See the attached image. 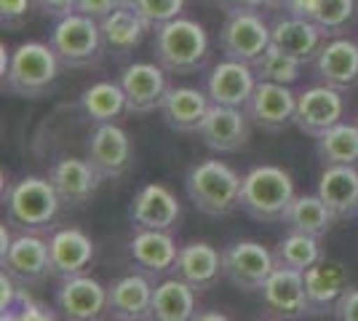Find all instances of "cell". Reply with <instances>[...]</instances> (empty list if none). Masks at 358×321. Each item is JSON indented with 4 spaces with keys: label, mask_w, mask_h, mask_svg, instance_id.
I'll return each instance as SVG.
<instances>
[{
    "label": "cell",
    "mask_w": 358,
    "mask_h": 321,
    "mask_svg": "<svg viewBox=\"0 0 358 321\" xmlns=\"http://www.w3.org/2000/svg\"><path fill=\"white\" fill-rule=\"evenodd\" d=\"M193 321H233V319L220 313V311H201V313H195Z\"/></svg>",
    "instance_id": "obj_45"
},
{
    "label": "cell",
    "mask_w": 358,
    "mask_h": 321,
    "mask_svg": "<svg viewBox=\"0 0 358 321\" xmlns=\"http://www.w3.org/2000/svg\"><path fill=\"white\" fill-rule=\"evenodd\" d=\"M62 62L51 43L24 41L11 51L8 70L3 73V89L11 97L41 99L54 89Z\"/></svg>",
    "instance_id": "obj_4"
},
{
    "label": "cell",
    "mask_w": 358,
    "mask_h": 321,
    "mask_svg": "<svg viewBox=\"0 0 358 321\" xmlns=\"http://www.w3.org/2000/svg\"><path fill=\"white\" fill-rule=\"evenodd\" d=\"M182 217L177 196L161 183H150L139 187L129 204V220L134 228L145 230H174Z\"/></svg>",
    "instance_id": "obj_16"
},
{
    "label": "cell",
    "mask_w": 358,
    "mask_h": 321,
    "mask_svg": "<svg viewBox=\"0 0 358 321\" xmlns=\"http://www.w3.org/2000/svg\"><path fill=\"white\" fill-rule=\"evenodd\" d=\"M86 158L102 174V180L123 177L134 161V145L129 131L118 123H96L86 142Z\"/></svg>",
    "instance_id": "obj_9"
},
{
    "label": "cell",
    "mask_w": 358,
    "mask_h": 321,
    "mask_svg": "<svg viewBox=\"0 0 358 321\" xmlns=\"http://www.w3.org/2000/svg\"><path fill=\"white\" fill-rule=\"evenodd\" d=\"M315 153L324 166H358V123L331 126L315 139Z\"/></svg>",
    "instance_id": "obj_34"
},
{
    "label": "cell",
    "mask_w": 358,
    "mask_h": 321,
    "mask_svg": "<svg viewBox=\"0 0 358 321\" xmlns=\"http://www.w3.org/2000/svg\"><path fill=\"white\" fill-rule=\"evenodd\" d=\"M211 99L206 92L195 89V86H171L166 94L161 115L164 123L171 131L179 134H198L203 118L209 115Z\"/></svg>",
    "instance_id": "obj_26"
},
{
    "label": "cell",
    "mask_w": 358,
    "mask_h": 321,
    "mask_svg": "<svg viewBox=\"0 0 358 321\" xmlns=\"http://www.w3.org/2000/svg\"><path fill=\"white\" fill-rule=\"evenodd\" d=\"M241 177L236 169L217 158L198 161L185 174V193L195 209L206 217H227L238 209Z\"/></svg>",
    "instance_id": "obj_3"
},
{
    "label": "cell",
    "mask_w": 358,
    "mask_h": 321,
    "mask_svg": "<svg viewBox=\"0 0 358 321\" xmlns=\"http://www.w3.org/2000/svg\"><path fill=\"white\" fill-rule=\"evenodd\" d=\"M110 321H123V319H110Z\"/></svg>",
    "instance_id": "obj_48"
},
{
    "label": "cell",
    "mask_w": 358,
    "mask_h": 321,
    "mask_svg": "<svg viewBox=\"0 0 358 321\" xmlns=\"http://www.w3.org/2000/svg\"><path fill=\"white\" fill-rule=\"evenodd\" d=\"M195 313V290L187 281L171 276L155 284L150 321H193Z\"/></svg>",
    "instance_id": "obj_30"
},
{
    "label": "cell",
    "mask_w": 358,
    "mask_h": 321,
    "mask_svg": "<svg viewBox=\"0 0 358 321\" xmlns=\"http://www.w3.org/2000/svg\"><path fill=\"white\" fill-rule=\"evenodd\" d=\"M252 126L243 107H224L211 105L209 115L203 118L198 129V139L209 148L211 153L230 155L238 153L252 139Z\"/></svg>",
    "instance_id": "obj_12"
},
{
    "label": "cell",
    "mask_w": 358,
    "mask_h": 321,
    "mask_svg": "<svg viewBox=\"0 0 358 321\" xmlns=\"http://www.w3.org/2000/svg\"><path fill=\"white\" fill-rule=\"evenodd\" d=\"M3 271L14 276L19 284L35 287L51 273V257H48V241L41 233H19L14 236L11 249L0 257Z\"/></svg>",
    "instance_id": "obj_17"
},
{
    "label": "cell",
    "mask_w": 358,
    "mask_h": 321,
    "mask_svg": "<svg viewBox=\"0 0 358 321\" xmlns=\"http://www.w3.org/2000/svg\"><path fill=\"white\" fill-rule=\"evenodd\" d=\"M30 303L32 297L27 287L3 271L0 273V321H16Z\"/></svg>",
    "instance_id": "obj_38"
},
{
    "label": "cell",
    "mask_w": 358,
    "mask_h": 321,
    "mask_svg": "<svg viewBox=\"0 0 358 321\" xmlns=\"http://www.w3.org/2000/svg\"><path fill=\"white\" fill-rule=\"evenodd\" d=\"M294 199H297V190H294L292 174L281 166L262 164L243 174L238 209L257 222L275 225L286 220Z\"/></svg>",
    "instance_id": "obj_1"
},
{
    "label": "cell",
    "mask_w": 358,
    "mask_h": 321,
    "mask_svg": "<svg viewBox=\"0 0 358 321\" xmlns=\"http://www.w3.org/2000/svg\"><path fill=\"white\" fill-rule=\"evenodd\" d=\"M254 67V76L257 80H270V83H284V86H292V83H297L299 76H302V62L294 59V57H289L284 54L278 46H273L259 57V59L252 64Z\"/></svg>",
    "instance_id": "obj_36"
},
{
    "label": "cell",
    "mask_w": 358,
    "mask_h": 321,
    "mask_svg": "<svg viewBox=\"0 0 358 321\" xmlns=\"http://www.w3.org/2000/svg\"><path fill=\"white\" fill-rule=\"evenodd\" d=\"M80 107L94 123H118L120 115L129 113L126 94L118 80H96L86 86L80 94Z\"/></svg>",
    "instance_id": "obj_33"
},
{
    "label": "cell",
    "mask_w": 358,
    "mask_h": 321,
    "mask_svg": "<svg viewBox=\"0 0 358 321\" xmlns=\"http://www.w3.org/2000/svg\"><path fill=\"white\" fill-rule=\"evenodd\" d=\"M334 222H337V217L318 193L297 196L284 220V225L292 233H305V236H313V238H324L329 230L334 228Z\"/></svg>",
    "instance_id": "obj_32"
},
{
    "label": "cell",
    "mask_w": 358,
    "mask_h": 321,
    "mask_svg": "<svg viewBox=\"0 0 358 321\" xmlns=\"http://www.w3.org/2000/svg\"><path fill=\"white\" fill-rule=\"evenodd\" d=\"M129 255L134 265L148 276H164L174 271L179 246L171 230H145L136 228L129 238Z\"/></svg>",
    "instance_id": "obj_25"
},
{
    "label": "cell",
    "mask_w": 358,
    "mask_h": 321,
    "mask_svg": "<svg viewBox=\"0 0 358 321\" xmlns=\"http://www.w3.org/2000/svg\"><path fill=\"white\" fill-rule=\"evenodd\" d=\"M345 115V97L340 89H331L327 83L310 86L297 94V113L294 126L302 134L318 139L324 131L343 121Z\"/></svg>",
    "instance_id": "obj_14"
},
{
    "label": "cell",
    "mask_w": 358,
    "mask_h": 321,
    "mask_svg": "<svg viewBox=\"0 0 358 321\" xmlns=\"http://www.w3.org/2000/svg\"><path fill=\"white\" fill-rule=\"evenodd\" d=\"M32 3L35 0H0V22H3V27H8V30L19 27L30 16Z\"/></svg>",
    "instance_id": "obj_39"
},
{
    "label": "cell",
    "mask_w": 358,
    "mask_h": 321,
    "mask_svg": "<svg viewBox=\"0 0 358 321\" xmlns=\"http://www.w3.org/2000/svg\"><path fill=\"white\" fill-rule=\"evenodd\" d=\"M16 321H57V316H54L45 306H41V303L32 300L30 306L22 311V316H19Z\"/></svg>",
    "instance_id": "obj_44"
},
{
    "label": "cell",
    "mask_w": 358,
    "mask_h": 321,
    "mask_svg": "<svg viewBox=\"0 0 358 321\" xmlns=\"http://www.w3.org/2000/svg\"><path fill=\"white\" fill-rule=\"evenodd\" d=\"M126 0H78V11L91 16V19H96V22H102L105 16H110Z\"/></svg>",
    "instance_id": "obj_41"
},
{
    "label": "cell",
    "mask_w": 358,
    "mask_h": 321,
    "mask_svg": "<svg viewBox=\"0 0 358 321\" xmlns=\"http://www.w3.org/2000/svg\"><path fill=\"white\" fill-rule=\"evenodd\" d=\"M243 110H246L249 121L257 129H262V131H284L286 126L294 123L297 94L292 92V86H284V83L259 80Z\"/></svg>",
    "instance_id": "obj_15"
},
{
    "label": "cell",
    "mask_w": 358,
    "mask_h": 321,
    "mask_svg": "<svg viewBox=\"0 0 358 321\" xmlns=\"http://www.w3.org/2000/svg\"><path fill=\"white\" fill-rule=\"evenodd\" d=\"M118 83L126 94L129 113H152L161 110L169 94V73L158 62H131L118 73Z\"/></svg>",
    "instance_id": "obj_11"
},
{
    "label": "cell",
    "mask_w": 358,
    "mask_h": 321,
    "mask_svg": "<svg viewBox=\"0 0 358 321\" xmlns=\"http://www.w3.org/2000/svg\"><path fill=\"white\" fill-rule=\"evenodd\" d=\"M286 14L302 16L334 38L350 24L356 14V0H286Z\"/></svg>",
    "instance_id": "obj_31"
},
{
    "label": "cell",
    "mask_w": 358,
    "mask_h": 321,
    "mask_svg": "<svg viewBox=\"0 0 358 321\" xmlns=\"http://www.w3.org/2000/svg\"><path fill=\"white\" fill-rule=\"evenodd\" d=\"M259 321H281V319H275V316H270V319H259Z\"/></svg>",
    "instance_id": "obj_47"
},
{
    "label": "cell",
    "mask_w": 358,
    "mask_h": 321,
    "mask_svg": "<svg viewBox=\"0 0 358 321\" xmlns=\"http://www.w3.org/2000/svg\"><path fill=\"white\" fill-rule=\"evenodd\" d=\"M318 241H321V238L305 236V233H292V230H289V236H284V238L275 244V249H273L275 265L305 273L308 268H313L315 262L324 257Z\"/></svg>",
    "instance_id": "obj_35"
},
{
    "label": "cell",
    "mask_w": 358,
    "mask_h": 321,
    "mask_svg": "<svg viewBox=\"0 0 358 321\" xmlns=\"http://www.w3.org/2000/svg\"><path fill=\"white\" fill-rule=\"evenodd\" d=\"M129 3L136 14L145 19L150 30H158V27H164V24L182 16L187 0H129Z\"/></svg>",
    "instance_id": "obj_37"
},
{
    "label": "cell",
    "mask_w": 358,
    "mask_h": 321,
    "mask_svg": "<svg viewBox=\"0 0 358 321\" xmlns=\"http://www.w3.org/2000/svg\"><path fill=\"white\" fill-rule=\"evenodd\" d=\"M48 43L57 51L62 64L75 67V70L96 64L105 54V41H102L99 22L80 14V11L54 19V27L48 32Z\"/></svg>",
    "instance_id": "obj_6"
},
{
    "label": "cell",
    "mask_w": 358,
    "mask_h": 321,
    "mask_svg": "<svg viewBox=\"0 0 358 321\" xmlns=\"http://www.w3.org/2000/svg\"><path fill=\"white\" fill-rule=\"evenodd\" d=\"M348 287H350V281H348V271L343 262L321 257L313 268H308L305 271V294H308L310 316H329Z\"/></svg>",
    "instance_id": "obj_24"
},
{
    "label": "cell",
    "mask_w": 358,
    "mask_h": 321,
    "mask_svg": "<svg viewBox=\"0 0 358 321\" xmlns=\"http://www.w3.org/2000/svg\"><path fill=\"white\" fill-rule=\"evenodd\" d=\"M270 38H273V46H278L284 54L299 59L302 64H310L327 43V32L294 14L278 16L270 24Z\"/></svg>",
    "instance_id": "obj_22"
},
{
    "label": "cell",
    "mask_w": 358,
    "mask_h": 321,
    "mask_svg": "<svg viewBox=\"0 0 358 321\" xmlns=\"http://www.w3.org/2000/svg\"><path fill=\"white\" fill-rule=\"evenodd\" d=\"M334 321H358V284H350L331 311Z\"/></svg>",
    "instance_id": "obj_40"
},
{
    "label": "cell",
    "mask_w": 358,
    "mask_h": 321,
    "mask_svg": "<svg viewBox=\"0 0 358 321\" xmlns=\"http://www.w3.org/2000/svg\"><path fill=\"white\" fill-rule=\"evenodd\" d=\"M209 32L201 22L179 16L155 30V62L169 76H193L209 59Z\"/></svg>",
    "instance_id": "obj_2"
},
{
    "label": "cell",
    "mask_w": 358,
    "mask_h": 321,
    "mask_svg": "<svg viewBox=\"0 0 358 321\" xmlns=\"http://www.w3.org/2000/svg\"><path fill=\"white\" fill-rule=\"evenodd\" d=\"M152 276L129 273L107 287V313L123 321H150L152 308Z\"/></svg>",
    "instance_id": "obj_20"
},
{
    "label": "cell",
    "mask_w": 358,
    "mask_h": 321,
    "mask_svg": "<svg viewBox=\"0 0 358 321\" xmlns=\"http://www.w3.org/2000/svg\"><path fill=\"white\" fill-rule=\"evenodd\" d=\"M257 83L259 80L254 76L252 64L224 57L222 62H217L211 67L209 78H206V94H209L211 105L246 107Z\"/></svg>",
    "instance_id": "obj_18"
},
{
    "label": "cell",
    "mask_w": 358,
    "mask_h": 321,
    "mask_svg": "<svg viewBox=\"0 0 358 321\" xmlns=\"http://www.w3.org/2000/svg\"><path fill=\"white\" fill-rule=\"evenodd\" d=\"M275 271V257L259 241H236L222 249V276L241 292H259Z\"/></svg>",
    "instance_id": "obj_7"
},
{
    "label": "cell",
    "mask_w": 358,
    "mask_h": 321,
    "mask_svg": "<svg viewBox=\"0 0 358 321\" xmlns=\"http://www.w3.org/2000/svg\"><path fill=\"white\" fill-rule=\"evenodd\" d=\"M315 78L331 89H353L358 83V41L334 35L313 59Z\"/></svg>",
    "instance_id": "obj_19"
},
{
    "label": "cell",
    "mask_w": 358,
    "mask_h": 321,
    "mask_svg": "<svg viewBox=\"0 0 358 321\" xmlns=\"http://www.w3.org/2000/svg\"><path fill=\"white\" fill-rule=\"evenodd\" d=\"M99 27H102L105 51L113 54V57H126V54H131V51L142 43L145 32L150 30L148 24H145V19L131 8L129 0H126L123 6H118L110 16H105V19L99 22Z\"/></svg>",
    "instance_id": "obj_29"
},
{
    "label": "cell",
    "mask_w": 358,
    "mask_h": 321,
    "mask_svg": "<svg viewBox=\"0 0 358 321\" xmlns=\"http://www.w3.org/2000/svg\"><path fill=\"white\" fill-rule=\"evenodd\" d=\"M48 180L57 187L62 204L67 206L89 204L96 196L99 185L105 183L102 174L89 164V158H62L51 166Z\"/></svg>",
    "instance_id": "obj_23"
},
{
    "label": "cell",
    "mask_w": 358,
    "mask_h": 321,
    "mask_svg": "<svg viewBox=\"0 0 358 321\" xmlns=\"http://www.w3.org/2000/svg\"><path fill=\"white\" fill-rule=\"evenodd\" d=\"M265 6H273V8H275V6H286V0H265Z\"/></svg>",
    "instance_id": "obj_46"
},
{
    "label": "cell",
    "mask_w": 358,
    "mask_h": 321,
    "mask_svg": "<svg viewBox=\"0 0 358 321\" xmlns=\"http://www.w3.org/2000/svg\"><path fill=\"white\" fill-rule=\"evenodd\" d=\"M174 276L187 281L195 292L211 290L222 276V255L206 241H190L179 246Z\"/></svg>",
    "instance_id": "obj_27"
},
{
    "label": "cell",
    "mask_w": 358,
    "mask_h": 321,
    "mask_svg": "<svg viewBox=\"0 0 358 321\" xmlns=\"http://www.w3.org/2000/svg\"><path fill=\"white\" fill-rule=\"evenodd\" d=\"M270 24L259 16V11L246 14H227L220 30V48L227 59H238L254 64L270 48Z\"/></svg>",
    "instance_id": "obj_8"
},
{
    "label": "cell",
    "mask_w": 358,
    "mask_h": 321,
    "mask_svg": "<svg viewBox=\"0 0 358 321\" xmlns=\"http://www.w3.org/2000/svg\"><path fill=\"white\" fill-rule=\"evenodd\" d=\"M54 306L64 321H102L107 313V287L89 273L62 278Z\"/></svg>",
    "instance_id": "obj_10"
},
{
    "label": "cell",
    "mask_w": 358,
    "mask_h": 321,
    "mask_svg": "<svg viewBox=\"0 0 358 321\" xmlns=\"http://www.w3.org/2000/svg\"><path fill=\"white\" fill-rule=\"evenodd\" d=\"M48 257H51V276L70 278L86 273L94 260V241L86 230L67 225L48 236Z\"/></svg>",
    "instance_id": "obj_21"
},
{
    "label": "cell",
    "mask_w": 358,
    "mask_h": 321,
    "mask_svg": "<svg viewBox=\"0 0 358 321\" xmlns=\"http://www.w3.org/2000/svg\"><path fill=\"white\" fill-rule=\"evenodd\" d=\"M62 206L57 187L48 177H22L6 193V222L19 233H43L51 228Z\"/></svg>",
    "instance_id": "obj_5"
},
{
    "label": "cell",
    "mask_w": 358,
    "mask_h": 321,
    "mask_svg": "<svg viewBox=\"0 0 358 321\" xmlns=\"http://www.w3.org/2000/svg\"><path fill=\"white\" fill-rule=\"evenodd\" d=\"M38 11L51 19H59V16L75 14L78 11V0H35Z\"/></svg>",
    "instance_id": "obj_42"
},
{
    "label": "cell",
    "mask_w": 358,
    "mask_h": 321,
    "mask_svg": "<svg viewBox=\"0 0 358 321\" xmlns=\"http://www.w3.org/2000/svg\"><path fill=\"white\" fill-rule=\"evenodd\" d=\"M224 14H246V11H259L265 0H214Z\"/></svg>",
    "instance_id": "obj_43"
},
{
    "label": "cell",
    "mask_w": 358,
    "mask_h": 321,
    "mask_svg": "<svg viewBox=\"0 0 358 321\" xmlns=\"http://www.w3.org/2000/svg\"><path fill=\"white\" fill-rule=\"evenodd\" d=\"M262 308L270 316L281 321H299L310 316L308 294H305V273L292 268H278L268 276V281L259 290Z\"/></svg>",
    "instance_id": "obj_13"
},
{
    "label": "cell",
    "mask_w": 358,
    "mask_h": 321,
    "mask_svg": "<svg viewBox=\"0 0 358 321\" xmlns=\"http://www.w3.org/2000/svg\"><path fill=\"white\" fill-rule=\"evenodd\" d=\"M337 220L358 217V169L356 166H324L315 190Z\"/></svg>",
    "instance_id": "obj_28"
}]
</instances>
